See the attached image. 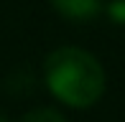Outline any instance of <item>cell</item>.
<instances>
[{
  "mask_svg": "<svg viewBox=\"0 0 125 122\" xmlns=\"http://www.w3.org/2000/svg\"><path fill=\"white\" fill-rule=\"evenodd\" d=\"M43 79L59 102L69 107H92L105 92V71L89 51L61 46L43 61Z\"/></svg>",
  "mask_w": 125,
  "mask_h": 122,
  "instance_id": "obj_1",
  "label": "cell"
},
{
  "mask_svg": "<svg viewBox=\"0 0 125 122\" xmlns=\"http://www.w3.org/2000/svg\"><path fill=\"white\" fill-rule=\"evenodd\" d=\"M0 122H8V117H5V114H0Z\"/></svg>",
  "mask_w": 125,
  "mask_h": 122,
  "instance_id": "obj_5",
  "label": "cell"
},
{
  "mask_svg": "<svg viewBox=\"0 0 125 122\" xmlns=\"http://www.w3.org/2000/svg\"><path fill=\"white\" fill-rule=\"evenodd\" d=\"M51 5L74 20H89L102 10V0H51Z\"/></svg>",
  "mask_w": 125,
  "mask_h": 122,
  "instance_id": "obj_2",
  "label": "cell"
},
{
  "mask_svg": "<svg viewBox=\"0 0 125 122\" xmlns=\"http://www.w3.org/2000/svg\"><path fill=\"white\" fill-rule=\"evenodd\" d=\"M107 15H110L115 23L125 26V0H110V3H107Z\"/></svg>",
  "mask_w": 125,
  "mask_h": 122,
  "instance_id": "obj_4",
  "label": "cell"
},
{
  "mask_svg": "<svg viewBox=\"0 0 125 122\" xmlns=\"http://www.w3.org/2000/svg\"><path fill=\"white\" fill-rule=\"evenodd\" d=\"M21 122H66V120L61 117V112H56V109L41 107V109H33V112H28Z\"/></svg>",
  "mask_w": 125,
  "mask_h": 122,
  "instance_id": "obj_3",
  "label": "cell"
}]
</instances>
